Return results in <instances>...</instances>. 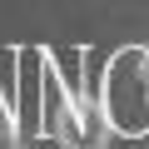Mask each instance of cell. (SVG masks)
Here are the masks:
<instances>
[{
  "label": "cell",
  "instance_id": "6da1fadb",
  "mask_svg": "<svg viewBox=\"0 0 149 149\" xmlns=\"http://www.w3.org/2000/svg\"><path fill=\"white\" fill-rule=\"evenodd\" d=\"M85 90H95L114 139H144L149 134V50L144 45L114 50L100 65V80Z\"/></svg>",
  "mask_w": 149,
  "mask_h": 149
},
{
  "label": "cell",
  "instance_id": "7a4b0ae2",
  "mask_svg": "<svg viewBox=\"0 0 149 149\" xmlns=\"http://www.w3.org/2000/svg\"><path fill=\"white\" fill-rule=\"evenodd\" d=\"M0 149H30V139L20 134V124H15V119L0 124Z\"/></svg>",
  "mask_w": 149,
  "mask_h": 149
}]
</instances>
